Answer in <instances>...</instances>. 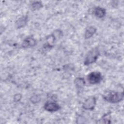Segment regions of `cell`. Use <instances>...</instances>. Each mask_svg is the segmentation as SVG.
I'll return each instance as SVG.
<instances>
[{
	"label": "cell",
	"instance_id": "13",
	"mask_svg": "<svg viewBox=\"0 0 124 124\" xmlns=\"http://www.w3.org/2000/svg\"><path fill=\"white\" fill-rule=\"evenodd\" d=\"M40 100V97H39L37 95H34L31 97V101L33 103H36L37 102H38L39 100Z\"/></svg>",
	"mask_w": 124,
	"mask_h": 124
},
{
	"label": "cell",
	"instance_id": "11",
	"mask_svg": "<svg viewBox=\"0 0 124 124\" xmlns=\"http://www.w3.org/2000/svg\"><path fill=\"white\" fill-rule=\"evenodd\" d=\"M43 5L41 1H35L31 3V8L32 11H35L42 7Z\"/></svg>",
	"mask_w": 124,
	"mask_h": 124
},
{
	"label": "cell",
	"instance_id": "14",
	"mask_svg": "<svg viewBox=\"0 0 124 124\" xmlns=\"http://www.w3.org/2000/svg\"><path fill=\"white\" fill-rule=\"evenodd\" d=\"M21 97H22L21 94H20L19 93L16 94V95H15V96L14 97V100L15 101H16V102L19 101H20L21 100Z\"/></svg>",
	"mask_w": 124,
	"mask_h": 124
},
{
	"label": "cell",
	"instance_id": "7",
	"mask_svg": "<svg viewBox=\"0 0 124 124\" xmlns=\"http://www.w3.org/2000/svg\"><path fill=\"white\" fill-rule=\"evenodd\" d=\"M28 22V16H23L19 18L15 22V26L16 28L19 29L24 27Z\"/></svg>",
	"mask_w": 124,
	"mask_h": 124
},
{
	"label": "cell",
	"instance_id": "1",
	"mask_svg": "<svg viewBox=\"0 0 124 124\" xmlns=\"http://www.w3.org/2000/svg\"><path fill=\"white\" fill-rule=\"evenodd\" d=\"M102 96L103 99L108 102L117 103L123 100L124 94L123 92L108 91L103 93Z\"/></svg>",
	"mask_w": 124,
	"mask_h": 124
},
{
	"label": "cell",
	"instance_id": "2",
	"mask_svg": "<svg viewBox=\"0 0 124 124\" xmlns=\"http://www.w3.org/2000/svg\"><path fill=\"white\" fill-rule=\"evenodd\" d=\"M99 55V50L97 47L92 48L86 54L84 62V65H88L95 62Z\"/></svg>",
	"mask_w": 124,
	"mask_h": 124
},
{
	"label": "cell",
	"instance_id": "8",
	"mask_svg": "<svg viewBox=\"0 0 124 124\" xmlns=\"http://www.w3.org/2000/svg\"><path fill=\"white\" fill-rule=\"evenodd\" d=\"M96 28L94 26H90L87 28L84 34V38L85 39H88L91 38L96 32Z\"/></svg>",
	"mask_w": 124,
	"mask_h": 124
},
{
	"label": "cell",
	"instance_id": "6",
	"mask_svg": "<svg viewBox=\"0 0 124 124\" xmlns=\"http://www.w3.org/2000/svg\"><path fill=\"white\" fill-rule=\"evenodd\" d=\"M36 40L32 36H29L23 40L22 46L24 48L32 47L36 45Z\"/></svg>",
	"mask_w": 124,
	"mask_h": 124
},
{
	"label": "cell",
	"instance_id": "3",
	"mask_svg": "<svg viewBox=\"0 0 124 124\" xmlns=\"http://www.w3.org/2000/svg\"><path fill=\"white\" fill-rule=\"evenodd\" d=\"M102 79L101 73L98 71L92 72L87 76V80L91 84H97L102 80Z\"/></svg>",
	"mask_w": 124,
	"mask_h": 124
},
{
	"label": "cell",
	"instance_id": "4",
	"mask_svg": "<svg viewBox=\"0 0 124 124\" xmlns=\"http://www.w3.org/2000/svg\"><path fill=\"white\" fill-rule=\"evenodd\" d=\"M96 104V98L94 96H90L87 98L82 104V108L86 110H93Z\"/></svg>",
	"mask_w": 124,
	"mask_h": 124
},
{
	"label": "cell",
	"instance_id": "12",
	"mask_svg": "<svg viewBox=\"0 0 124 124\" xmlns=\"http://www.w3.org/2000/svg\"><path fill=\"white\" fill-rule=\"evenodd\" d=\"M107 116H107V114H106L104 116H103L101 119L98 120V121L96 122V123H98V124H109V123H110V118H108H108H107Z\"/></svg>",
	"mask_w": 124,
	"mask_h": 124
},
{
	"label": "cell",
	"instance_id": "9",
	"mask_svg": "<svg viewBox=\"0 0 124 124\" xmlns=\"http://www.w3.org/2000/svg\"><path fill=\"white\" fill-rule=\"evenodd\" d=\"M106 10L101 7L98 6L94 9V15L98 18H103L106 15Z\"/></svg>",
	"mask_w": 124,
	"mask_h": 124
},
{
	"label": "cell",
	"instance_id": "5",
	"mask_svg": "<svg viewBox=\"0 0 124 124\" xmlns=\"http://www.w3.org/2000/svg\"><path fill=\"white\" fill-rule=\"evenodd\" d=\"M45 109L48 112H55L61 108L60 106L54 102H47L44 105Z\"/></svg>",
	"mask_w": 124,
	"mask_h": 124
},
{
	"label": "cell",
	"instance_id": "10",
	"mask_svg": "<svg viewBox=\"0 0 124 124\" xmlns=\"http://www.w3.org/2000/svg\"><path fill=\"white\" fill-rule=\"evenodd\" d=\"M74 84L77 89H81L85 85V81L83 78L78 77L74 80Z\"/></svg>",
	"mask_w": 124,
	"mask_h": 124
}]
</instances>
